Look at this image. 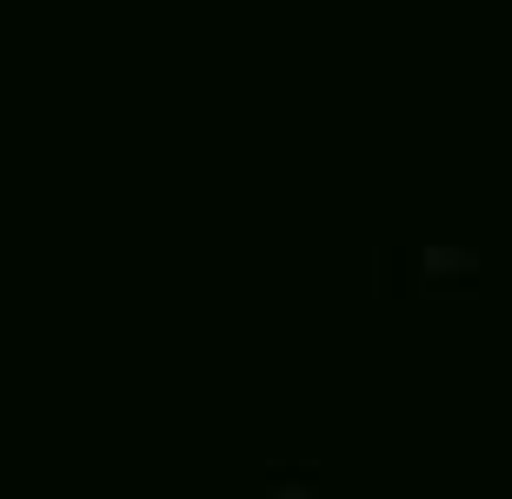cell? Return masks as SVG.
<instances>
[{
    "label": "cell",
    "instance_id": "1",
    "mask_svg": "<svg viewBox=\"0 0 512 499\" xmlns=\"http://www.w3.org/2000/svg\"><path fill=\"white\" fill-rule=\"evenodd\" d=\"M373 293L380 300H479L486 293V253L466 240L399 233V240L373 247Z\"/></svg>",
    "mask_w": 512,
    "mask_h": 499
},
{
    "label": "cell",
    "instance_id": "2",
    "mask_svg": "<svg viewBox=\"0 0 512 499\" xmlns=\"http://www.w3.org/2000/svg\"><path fill=\"white\" fill-rule=\"evenodd\" d=\"M326 460L320 453H306V460H286V453H273V460H260V493L266 499H326Z\"/></svg>",
    "mask_w": 512,
    "mask_h": 499
}]
</instances>
